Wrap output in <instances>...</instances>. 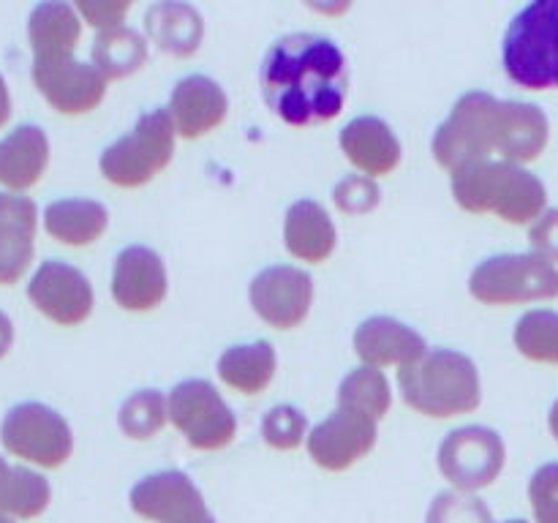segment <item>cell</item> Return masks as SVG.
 Segmentation results:
<instances>
[{"instance_id":"obj_26","label":"cell","mask_w":558,"mask_h":523,"mask_svg":"<svg viewBox=\"0 0 558 523\" xmlns=\"http://www.w3.org/2000/svg\"><path fill=\"white\" fill-rule=\"evenodd\" d=\"M109 212L101 202L60 199L44 210V229L65 245H90L107 232Z\"/></svg>"},{"instance_id":"obj_25","label":"cell","mask_w":558,"mask_h":523,"mask_svg":"<svg viewBox=\"0 0 558 523\" xmlns=\"http://www.w3.org/2000/svg\"><path fill=\"white\" fill-rule=\"evenodd\" d=\"M82 36V22L74 5L49 0L38 3L27 20V38L33 47V60L74 58L76 41Z\"/></svg>"},{"instance_id":"obj_32","label":"cell","mask_w":558,"mask_h":523,"mask_svg":"<svg viewBox=\"0 0 558 523\" xmlns=\"http://www.w3.org/2000/svg\"><path fill=\"white\" fill-rule=\"evenodd\" d=\"M169 419V401L158 390H140L131 398H125L120 406L118 423L129 439L145 441L161 434V428Z\"/></svg>"},{"instance_id":"obj_15","label":"cell","mask_w":558,"mask_h":523,"mask_svg":"<svg viewBox=\"0 0 558 523\" xmlns=\"http://www.w3.org/2000/svg\"><path fill=\"white\" fill-rule=\"evenodd\" d=\"M379 436V423L363 414L336 409L325 423L316 425L305 439L308 455L327 472H347L349 466L368 455Z\"/></svg>"},{"instance_id":"obj_13","label":"cell","mask_w":558,"mask_h":523,"mask_svg":"<svg viewBox=\"0 0 558 523\" xmlns=\"http://www.w3.org/2000/svg\"><path fill=\"white\" fill-rule=\"evenodd\" d=\"M33 82L60 114H85L107 96V76L76 58L33 60Z\"/></svg>"},{"instance_id":"obj_14","label":"cell","mask_w":558,"mask_h":523,"mask_svg":"<svg viewBox=\"0 0 558 523\" xmlns=\"http://www.w3.org/2000/svg\"><path fill=\"white\" fill-rule=\"evenodd\" d=\"M27 297L54 325L74 327L90 316L93 287L85 272L65 262L49 259L27 283Z\"/></svg>"},{"instance_id":"obj_24","label":"cell","mask_w":558,"mask_h":523,"mask_svg":"<svg viewBox=\"0 0 558 523\" xmlns=\"http://www.w3.org/2000/svg\"><path fill=\"white\" fill-rule=\"evenodd\" d=\"M145 31L161 52L174 54V58H189L199 49L202 36H205V22L194 5L163 0V3H153L145 11Z\"/></svg>"},{"instance_id":"obj_35","label":"cell","mask_w":558,"mask_h":523,"mask_svg":"<svg viewBox=\"0 0 558 523\" xmlns=\"http://www.w3.org/2000/svg\"><path fill=\"white\" fill-rule=\"evenodd\" d=\"M332 202L347 216H365L376 210L381 202V188L368 174H347L341 183L332 188Z\"/></svg>"},{"instance_id":"obj_21","label":"cell","mask_w":558,"mask_h":523,"mask_svg":"<svg viewBox=\"0 0 558 523\" xmlns=\"http://www.w3.org/2000/svg\"><path fill=\"white\" fill-rule=\"evenodd\" d=\"M341 150L354 167L368 178H381V174L396 172L401 163V142L392 134L390 125L381 118L365 114L347 123V129L338 136Z\"/></svg>"},{"instance_id":"obj_19","label":"cell","mask_w":558,"mask_h":523,"mask_svg":"<svg viewBox=\"0 0 558 523\" xmlns=\"http://www.w3.org/2000/svg\"><path fill=\"white\" fill-rule=\"evenodd\" d=\"M354 352L368 368L412 365L428 352L425 338L392 316H371L354 330Z\"/></svg>"},{"instance_id":"obj_17","label":"cell","mask_w":558,"mask_h":523,"mask_svg":"<svg viewBox=\"0 0 558 523\" xmlns=\"http://www.w3.org/2000/svg\"><path fill=\"white\" fill-rule=\"evenodd\" d=\"M167 109L183 139H199L227 120L229 98L216 80L205 74H191L172 87Z\"/></svg>"},{"instance_id":"obj_29","label":"cell","mask_w":558,"mask_h":523,"mask_svg":"<svg viewBox=\"0 0 558 523\" xmlns=\"http://www.w3.org/2000/svg\"><path fill=\"white\" fill-rule=\"evenodd\" d=\"M52 501L49 483L38 472L25 466H9L0 458V515L36 518Z\"/></svg>"},{"instance_id":"obj_31","label":"cell","mask_w":558,"mask_h":523,"mask_svg":"<svg viewBox=\"0 0 558 523\" xmlns=\"http://www.w3.org/2000/svg\"><path fill=\"white\" fill-rule=\"evenodd\" d=\"M518 352L534 363L558 365V314L548 308H534L518 319L512 332Z\"/></svg>"},{"instance_id":"obj_37","label":"cell","mask_w":558,"mask_h":523,"mask_svg":"<svg viewBox=\"0 0 558 523\" xmlns=\"http://www.w3.org/2000/svg\"><path fill=\"white\" fill-rule=\"evenodd\" d=\"M76 9L85 16L87 25L98 27V31H109V27H118L123 22L131 3L129 0H80Z\"/></svg>"},{"instance_id":"obj_43","label":"cell","mask_w":558,"mask_h":523,"mask_svg":"<svg viewBox=\"0 0 558 523\" xmlns=\"http://www.w3.org/2000/svg\"><path fill=\"white\" fill-rule=\"evenodd\" d=\"M505 523H526V521H505Z\"/></svg>"},{"instance_id":"obj_9","label":"cell","mask_w":558,"mask_h":523,"mask_svg":"<svg viewBox=\"0 0 558 523\" xmlns=\"http://www.w3.org/2000/svg\"><path fill=\"white\" fill-rule=\"evenodd\" d=\"M169 401V423L194 450H221L238 436V417L207 379L180 381Z\"/></svg>"},{"instance_id":"obj_2","label":"cell","mask_w":558,"mask_h":523,"mask_svg":"<svg viewBox=\"0 0 558 523\" xmlns=\"http://www.w3.org/2000/svg\"><path fill=\"white\" fill-rule=\"evenodd\" d=\"M452 196L474 216L494 212L507 223H534L548 210V188L534 172L510 161H480L450 174Z\"/></svg>"},{"instance_id":"obj_20","label":"cell","mask_w":558,"mask_h":523,"mask_svg":"<svg viewBox=\"0 0 558 523\" xmlns=\"http://www.w3.org/2000/svg\"><path fill=\"white\" fill-rule=\"evenodd\" d=\"M38 210L31 196L0 191V283H16L33 262Z\"/></svg>"},{"instance_id":"obj_42","label":"cell","mask_w":558,"mask_h":523,"mask_svg":"<svg viewBox=\"0 0 558 523\" xmlns=\"http://www.w3.org/2000/svg\"><path fill=\"white\" fill-rule=\"evenodd\" d=\"M0 523H11V521H9V518H5V515H0Z\"/></svg>"},{"instance_id":"obj_34","label":"cell","mask_w":558,"mask_h":523,"mask_svg":"<svg viewBox=\"0 0 558 523\" xmlns=\"http://www.w3.org/2000/svg\"><path fill=\"white\" fill-rule=\"evenodd\" d=\"M425 523H494V515H490L488 504L477 496L445 490L428 507Z\"/></svg>"},{"instance_id":"obj_30","label":"cell","mask_w":558,"mask_h":523,"mask_svg":"<svg viewBox=\"0 0 558 523\" xmlns=\"http://www.w3.org/2000/svg\"><path fill=\"white\" fill-rule=\"evenodd\" d=\"M392 406V392L390 381L381 374L379 368H368V365H360L354 368L347 379L338 387V409H347V412L363 414L379 423Z\"/></svg>"},{"instance_id":"obj_8","label":"cell","mask_w":558,"mask_h":523,"mask_svg":"<svg viewBox=\"0 0 558 523\" xmlns=\"http://www.w3.org/2000/svg\"><path fill=\"white\" fill-rule=\"evenodd\" d=\"M0 441L11 455L41 469L63 466L74 450V436L63 414L36 401L20 403L5 414L0 425Z\"/></svg>"},{"instance_id":"obj_38","label":"cell","mask_w":558,"mask_h":523,"mask_svg":"<svg viewBox=\"0 0 558 523\" xmlns=\"http://www.w3.org/2000/svg\"><path fill=\"white\" fill-rule=\"evenodd\" d=\"M529 243L534 254L545 256L548 262H558V207L545 210L529 229Z\"/></svg>"},{"instance_id":"obj_33","label":"cell","mask_w":558,"mask_h":523,"mask_svg":"<svg viewBox=\"0 0 558 523\" xmlns=\"http://www.w3.org/2000/svg\"><path fill=\"white\" fill-rule=\"evenodd\" d=\"M262 436L272 450H298L308 439V417L298 406H272L262 419Z\"/></svg>"},{"instance_id":"obj_23","label":"cell","mask_w":558,"mask_h":523,"mask_svg":"<svg viewBox=\"0 0 558 523\" xmlns=\"http://www.w3.org/2000/svg\"><path fill=\"white\" fill-rule=\"evenodd\" d=\"M49 163V139L38 125H16L0 139V183L25 191L44 178Z\"/></svg>"},{"instance_id":"obj_11","label":"cell","mask_w":558,"mask_h":523,"mask_svg":"<svg viewBox=\"0 0 558 523\" xmlns=\"http://www.w3.org/2000/svg\"><path fill=\"white\" fill-rule=\"evenodd\" d=\"M131 510L153 523H216L207 510L202 490L189 474L167 472L150 474L131 488Z\"/></svg>"},{"instance_id":"obj_28","label":"cell","mask_w":558,"mask_h":523,"mask_svg":"<svg viewBox=\"0 0 558 523\" xmlns=\"http://www.w3.org/2000/svg\"><path fill=\"white\" fill-rule=\"evenodd\" d=\"M90 58L107 80H125L147 63V41L134 27H109L93 38Z\"/></svg>"},{"instance_id":"obj_39","label":"cell","mask_w":558,"mask_h":523,"mask_svg":"<svg viewBox=\"0 0 558 523\" xmlns=\"http://www.w3.org/2000/svg\"><path fill=\"white\" fill-rule=\"evenodd\" d=\"M11 343H14V325H11L9 316L0 311V357H5V354H9Z\"/></svg>"},{"instance_id":"obj_36","label":"cell","mask_w":558,"mask_h":523,"mask_svg":"<svg viewBox=\"0 0 558 523\" xmlns=\"http://www.w3.org/2000/svg\"><path fill=\"white\" fill-rule=\"evenodd\" d=\"M529 501L537 523H558V463H545L532 474Z\"/></svg>"},{"instance_id":"obj_16","label":"cell","mask_w":558,"mask_h":523,"mask_svg":"<svg viewBox=\"0 0 558 523\" xmlns=\"http://www.w3.org/2000/svg\"><path fill=\"white\" fill-rule=\"evenodd\" d=\"M167 267L147 245L123 248L114 259L112 297L125 311H153L167 297Z\"/></svg>"},{"instance_id":"obj_40","label":"cell","mask_w":558,"mask_h":523,"mask_svg":"<svg viewBox=\"0 0 558 523\" xmlns=\"http://www.w3.org/2000/svg\"><path fill=\"white\" fill-rule=\"evenodd\" d=\"M11 118V96H9V87H5L3 74H0V125L9 123Z\"/></svg>"},{"instance_id":"obj_10","label":"cell","mask_w":558,"mask_h":523,"mask_svg":"<svg viewBox=\"0 0 558 523\" xmlns=\"http://www.w3.org/2000/svg\"><path fill=\"white\" fill-rule=\"evenodd\" d=\"M507 447L496 430L466 425L445 436L439 445V472L461 494L488 488L505 469Z\"/></svg>"},{"instance_id":"obj_18","label":"cell","mask_w":558,"mask_h":523,"mask_svg":"<svg viewBox=\"0 0 558 523\" xmlns=\"http://www.w3.org/2000/svg\"><path fill=\"white\" fill-rule=\"evenodd\" d=\"M550 142V120L537 104L499 101L496 118V156L499 161H537Z\"/></svg>"},{"instance_id":"obj_1","label":"cell","mask_w":558,"mask_h":523,"mask_svg":"<svg viewBox=\"0 0 558 523\" xmlns=\"http://www.w3.org/2000/svg\"><path fill=\"white\" fill-rule=\"evenodd\" d=\"M347 93V58L332 38L289 33L267 49L262 96L283 123H327L341 114Z\"/></svg>"},{"instance_id":"obj_27","label":"cell","mask_w":558,"mask_h":523,"mask_svg":"<svg viewBox=\"0 0 558 523\" xmlns=\"http://www.w3.org/2000/svg\"><path fill=\"white\" fill-rule=\"evenodd\" d=\"M276 349L270 341L243 343L232 346L218 360V376L227 387L243 392V396H256L265 390L276 376Z\"/></svg>"},{"instance_id":"obj_12","label":"cell","mask_w":558,"mask_h":523,"mask_svg":"<svg viewBox=\"0 0 558 523\" xmlns=\"http://www.w3.org/2000/svg\"><path fill=\"white\" fill-rule=\"evenodd\" d=\"M251 305L276 330H292L303 325L314 303V278L292 265H276L262 270L251 281Z\"/></svg>"},{"instance_id":"obj_6","label":"cell","mask_w":558,"mask_h":523,"mask_svg":"<svg viewBox=\"0 0 558 523\" xmlns=\"http://www.w3.org/2000/svg\"><path fill=\"white\" fill-rule=\"evenodd\" d=\"M496 118L499 98L485 90L466 93L456 101L450 118L436 129L434 158L447 172L480 161H494L496 156Z\"/></svg>"},{"instance_id":"obj_41","label":"cell","mask_w":558,"mask_h":523,"mask_svg":"<svg viewBox=\"0 0 558 523\" xmlns=\"http://www.w3.org/2000/svg\"><path fill=\"white\" fill-rule=\"evenodd\" d=\"M548 428L550 434H554V439L558 441V401L550 406V414H548Z\"/></svg>"},{"instance_id":"obj_22","label":"cell","mask_w":558,"mask_h":523,"mask_svg":"<svg viewBox=\"0 0 558 523\" xmlns=\"http://www.w3.org/2000/svg\"><path fill=\"white\" fill-rule=\"evenodd\" d=\"M336 223L314 199L294 202L283 218V243L294 259L322 265L336 251Z\"/></svg>"},{"instance_id":"obj_3","label":"cell","mask_w":558,"mask_h":523,"mask_svg":"<svg viewBox=\"0 0 558 523\" xmlns=\"http://www.w3.org/2000/svg\"><path fill=\"white\" fill-rule=\"evenodd\" d=\"M398 387L414 412L436 419L469 414L483 401L477 365L452 349H434L417 363L403 365L398 370Z\"/></svg>"},{"instance_id":"obj_7","label":"cell","mask_w":558,"mask_h":523,"mask_svg":"<svg viewBox=\"0 0 558 523\" xmlns=\"http://www.w3.org/2000/svg\"><path fill=\"white\" fill-rule=\"evenodd\" d=\"M469 292L485 305H521L558 297V267L539 254H501L480 262Z\"/></svg>"},{"instance_id":"obj_5","label":"cell","mask_w":558,"mask_h":523,"mask_svg":"<svg viewBox=\"0 0 558 523\" xmlns=\"http://www.w3.org/2000/svg\"><path fill=\"white\" fill-rule=\"evenodd\" d=\"M174 129L169 109H150L136 120L134 131L120 136L98 158V169L120 188H140L169 167L174 156Z\"/></svg>"},{"instance_id":"obj_4","label":"cell","mask_w":558,"mask_h":523,"mask_svg":"<svg viewBox=\"0 0 558 523\" xmlns=\"http://www.w3.org/2000/svg\"><path fill=\"white\" fill-rule=\"evenodd\" d=\"M505 71L526 90L558 87V0H534L512 16L501 47Z\"/></svg>"}]
</instances>
